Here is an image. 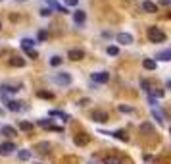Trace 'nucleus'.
Returning <instances> with one entry per match:
<instances>
[{
  "label": "nucleus",
  "instance_id": "1",
  "mask_svg": "<svg viewBox=\"0 0 171 164\" xmlns=\"http://www.w3.org/2000/svg\"><path fill=\"white\" fill-rule=\"evenodd\" d=\"M148 39H150V42H164L165 41V33L159 29V27H148Z\"/></svg>",
  "mask_w": 171,
  "mask_h": 164
},
{
  "label": "nucleus",
  "instance_id": "2",
  "mask_svg": "<svg viewBox=\"0 0 171 164\" xmlns=\"http://www.w3.org/2000/svg\"><path fill=\"white\" fill-rule=\"evenodd\" d=\"M52 79H54V83H58V85H69L71 83V75L65 73V72H60V73H56Z\"/></svg>",
  "mask_w": 171,
  "mask_h": 164
},
{
  "label": "nucleus",
  "instance_id": "3",
  "mask_svg": "<svg viewBox=\"0 0 171 164\" xmlns=\"http://www.w3.org/2000/svg\"><path fill=\"white\" fill-rule=\"evenodd\" d=\"M90 79H93L94 83H108L110 81V73L108 72H94L93 75H90Z\"/></svg>",
  "mask_w": 171,
  "mask_h": 164
},
{
  "label": "nucleus",
  "instance_id": "4",
  "mask_svg": "<svg viewBox=\"0 0 171 164\" xmlns=\"http://www.w3.org/2000/svg\"><path fill=\"white\" fill-rule=\"evenodd\" d=\"M14 151H16V145L12 143V141H6V143H0V155H2V157H8V155H12Z\"/></svg>",
  "mask_w": 171,
  "mask_h": 164
},
{
  "label": "nucleus",
  "instance_id": "5",
  "mask_svg": "<svg viewBox=\"0 0 171 164\" xmlns=\"http://www.w3.org/2000/svg\"><path fill=\"white\" fill-rule=\"evenodd\" d=\"M90 118H93L94 122H98V124H104V122H108V120H110L108 112H104V110H94Z\"/></svg>",
  "mask_w": 171,
  "mask_h": 164
},
{
  "label": "nucleus",
  "instance_id": "6",
  "mask_svg": "<svg viewBox=\"0 0 171 164\" xmlns=\"http://www.w3.org/2000/svg\"><path fill=\"white\" fill-rule=\"evenodd\" d=\"M116 41L119 42V45H131V42H133V35H131V33H117Z\"/></svg>",
  "mask_w": 171,
  "mask_h": 164
},
{
  "label": "nucleus",
  "instance_id": "7",
  "mask_svg": "<svg viewBox=\"0 0 171 164\" xmlns=\"http://www.w3.org/2000/svg\"><path fill=\"white\" fill-rule=\"evenodd\" d=\"M67 58L73 60V62H77V60L85 58V50H81V48H71L69 52H67Z\"/></svg>",
  "mask_w": 171,
  "mask_h": 164
},
{
  "label": "nucleus",
  "instance_id": "8",
  "mask_svg": "<svg viewBox=\"0 0 171 164\" xmlns=\"http://www.w3.org/2000/svg\"><path fill=\"white\" fill-rule=\"evenodd\" d=\"M44 2L48 4V8H50V10L54 8V10H58V12H62V14H69V12H67V8H65V6H62L58 0H44Z\"/></svg>",
  "mask_w": 171,
  "mask_h": 164
},
{
  "label": "nucleus",
  "instance_id": "9",
  "mask_svg": "<svg viewBox=\"0 0 171 164\" xmlns=\"http://www.w3.org/2000/svg\"><path fill=\"white\" fill-rule=\"evenodd\" d=\"M35 45H37V41H35V39H21V48H23L25 52L35 50Z\"/></svg>",
  "mask_w": 171,
  "mask_h": 164
},
{
  "label": "nucleus",
  "instance_id": "10",
  "mask_svg": "<svg viewBox=\"0 0 171 164\" xmlns=\"http://www.w3.org/2000/svg\"><path fill=\"white\" fill-rule=\"evenodd\" d=\"M142 10L148 12V14H154V12H158V6L154 2H150V0H144V2H142Z\"/></svg>",
  "mask_w": 171,
  "mask_h": 164
},
{
  "label": "nucleus",
  "instance_id": "11",
  "mask_svg": "<svg viewBox=\"0 0 171 164\" xmlns=\"http://www.w3.org/2000/svg\"><path fill=\"white\" fill-rule=\"evenodd\" d=\"M0 131H2V135H8V137H16L17 135V129L12 127V126H2Z\"/></svg>",
  "mask_w": 171,
  "mask_h": 164
},
{
  "label": "nucleus",
  "instance_id": "12",
  "mask_svg": "<svg viewBox=\"0 0 171 164\" xmlns=\"http://www.w3.org/2000/svg\"><path fill=\"white\" fill-rule=\"evenodd\" d=\"M6 108L12 110V112H19L23 106H21V102H17V101H6Z\"/></svg>",
  "mask_w": 171,
  "mask_h": 164
},
{
  "label": "nucleus",
  "instance_id": "13",
  "mask_svg": "<svg viewBox=\"0 0 171 164\" xmlns=\"http://www.w3.org/2000/svg\"><path fill=\"white\" fill-rule=\"evenodd\" d=\"M39 124H40L42 127H48V129H52V131H64V127H56V126L52 124V120H39Z\"/></svg>",
  "mask_w": 171,
  "mask_h": 164
},
{
  "label": "nucleus",
  "instance_id": "14",
  "mask_svg": "<svg viewBox=\"0 0 171 164\" xmlns=\"http://www.w3.org/2000/svg\"><path fill=\"white\" fill-rule=\"evenodd\" d=\"M19 89L17 87H12V85H0V95L2 97H6L8 93H17Z\"/></svg>",
  "mask_w": 171,
  "mask_h": 164
},
{
  "label": "nucleus",
  "instance_id": "15",
  "mask_svg": "<svg viewBox=\"0 0 171 164\" xmlns=\"http://www.w3.org/2000/svg\"><path fill=\"white\" fill-rule=\"evenodd\" d=\"M140 133H144V135H154L156 129H154V126H150V124H140Z\"/></svg>",
  "mask_w": 171,
  "mask_h": 164
},
{
  "label": "nucleus",
  "instance_id": "16",
  "mask_svg": "<svg viewBox=\"0 0 171 164\" xmlns=\"http://www.w3.org/2000/svg\"><path fill=\"white\" fill-rule=\"evenodd\" d=\"M142 66H144V70H156L158 68V62L152 60V58H144L142 60Z\"/></svg>",
  "mask_w": 171,
  "mask_h": 164
},
{
  "label": "nucleus",
  "instance_id": "17",
  "mask_svg": "<svg viewBox=\"0 0 171 164\" xmlns=\"http://www.w3.org/2000/svg\"><path fill=\"white\" fill-rule=\"evenodd\" d=\"M90 141V137L88 135H85V133H81V135H77L75 137V145H79V147H85L87 143Z\"/></svg>",
  "mask_w": 171,
  "mask_h": 164
},
{
  "label": "nucleus",
  "instance_id": "18",
  "mask_svg": "<svg viewBox=\"0 0 171 164\" xmlns=\"http://www.w3.org/2000/svg\"><path fill=\"white\" fill-rule=\"evenodd\" d=\"M104 164H125V160H123V157H106Z\"/></svg>",
  "mask_w": 171,
  "mask_h": 164
},
{
  "label": "nucleus",
  "instance_id": "19",
  "mask_svg": "<svg viewBox=\"0 0 171 164\" xmlns=\"http://www.w3.org/2000/svg\"><path fill=\"white\" fill-rule=\"evenodd\" d=\"M85 17H87V16H85V12H83V10H77V12L73 14V21H75L77 25H81L83 21H85Z\"/></svg>",
  "mask_w": 171,
  "mask_h": 164
},
{
  "label": "nucleus",
  "instance_id": "20",
  "mask_svg": "<svg viewBox=\"0 0 171 164\" xmlns=\"http://www.w3.org/2000/svg\"><path fill=\"white\" fill-rule=\"evenodd\" d=\"M17 158H19L21 162L29 160V158H31V151H27V149H21V151H17Z\"/></svg>",
  "mask_w": 171,
  "mask_h": 164
},
{
  "label": "nucleus",
  "instance_id": "21",
  "mask_svg": "<svg viewBox=\"0 0 171 164\" xmlns=\"http://www.w3.org/2000/svg\"><path fill=\"white\" fill-rule=\"evenodd\" d=\"M10 66H17V68H23L25 66V60L19 58V56H12L10 58Z\"/></svg>",
  "mask_w": 171,
  "mask_h": 164
},
{
  "label": "nucleus",
  "instance_id": "22",
  "mask_svg": "<svg viewBox=\"0 0 171 164\" xmlns=\"http://www.w3.org/2000/svg\"><path fill=\"white\" fill-rule=\"evenodd\" d=\"M156 58H159L162 62H169V60H171V50H169V48H167V50H162Z\"/></svg>",
  "mask_w": 171,
  "mask_h": 164
},
{
  "label": "nucleus",
  "instance_id": "23",
  "mask_svg": "<svg viewBox=\"0 0 171 164\" xmlns=\"http://www.w3.org/2000/svg\"><path fill=\"white\" fill-rule=\"evenodd\" d=\"M152 116L158 120L159 124H164V122H165V116H164V112H162V110H158V108H154V110H152Z\"/></svg>",
  "mask_w": 171,
  "mask_h": 164
},
{
  "label": "nucleus",
  "instance_id": "24",
  "mask_svg": "<svg viewBox=\"0 0 171 164\" xmlns=\"http://www.w3.org/2000/svg\"><path fill=\"white\" fill-rule=\"evenodd\" d=\"M48 116H58V118H62L64 122H67V120H69V116H67L65 112H62V110H50L48 112Z\"/></svg>",
  "mask_w": 171,
  "mask_h": 164
},
{
  "label": "nucleus",
  "instance_id": "25",
  "mask_svg": "<svg viewBox=\"0 0 171 164\" xmlns=\"http://www.w3.org/2000/svg\"><path fill=\"white\" fill-rule=\"evenodd\" d=\"M165 93L162 89H150V98H162Z\"/></svg>",
  "mask_w": 171,
  "mask_h": 164
},
{
  "label": "nucleus",
  "instance_id": "26",
  "mask_svg": "<svg viewBox=\"0 0 171 164\" xmlns=\"http://www.w3.org/2000/svg\"><path fill=\"white\" fill-rule=\"evenodd\" d=\"M108 135L117 137L119 141H127V133H125V131H113V133H108Z\"/></svg>",
  "mask_w": 171,
  "mask_h": 164
},
{
  "label": "nucleus",
  "instance_id": "27",
  "mask_svg": "<svg viewBox=\"0 0 171 164\" xmlns=\"http://www.w3.org/2000/svg\"><path fill=\"white\" fill-rule=\"evenodd\" d=\"M62 62H64V58H62V56H52V58H50V66H54V68H58Z\"/></svg>",
  "mask_w": 171,
  "mask_h": 164
},
{
  "label": "nucleus",
  "instance_id": "28",
  "mask_svg": "<svg viewBox=\"0 0 171 164\" xmlns=\"http://www.w3.org/2000/svg\"><path fill=\"white\" fill-rule=\"evenodd\" d=\"M19 129L21 131H31L33 129V124L31 122H19Z\"/></svg>",
  "mask_w": 171,
  "mask_h": 164
},
{
  "label": "nucleus",
  "instance_id": "29",
  "mask_svg": "<svg viewBox=\"0 0 171 164\" xmlns=\"http://www.w3.org/2000/svg\"><path fill=\"white\" fill-rule=\"evenodd\" d=\"M140 87H142V91L150 93V81H148V79H140Z\"/></svg>",
  "mask_w": 171,
  "mask_h": 164
},
{
  "label": "nucleus",
  "instance_id": "30",
  "mask_svg": "<svg viewBox=\"0 0 171 164\" xmlns=\"http://www.w3.org/2000/svg\"><path fill=\"white\" fill-rule=\"evenodd\" d=\"M117 110H119V112H127V114H129V112H133V108H131V106H127V104H119V106H117Z\"/></svg>",
  "mask_w": 171,
  "mask_h": 164
},
{
  "label": "nucleus",
  "instance_id": "31",
  "mask_svg": "<svg viewBox=\"0 0 171 164\" xmlns=\"http://www.w3.org/2000/svg\"><path fill=\"white\" fill-rule=\"evenodd\" d=\"M108 54H110V56H117V54H119V48H117V47H108Z\"/></svg>",
  "mask_w": 171,
  "mask_h": 164
},
{
  "label": "nucleus",
  "instance_id": "32",
  "mask_svg": "<svg viewBox=\"0 0 171 164\" xmlns=\"http://www.w3.org/2000/svg\"><path fill=\"white\" fill-rule=\"evenodd\" d=\"M37 95H39L40 98H52V97H54V95H52V93H48V91H39Z\"/></svg>",
  "mask_w": 171,
  "mask_h": 164
},
{
  "label": "nucleus",
  "instance_id": "33",
  "mask_svg": "<svg viewBox=\"0 0 171 164\" xmlns=\"http://www.w3.org/2000/svg\"><path fill=\"white\" fill-rule=\"evenodd\" d=\"M50 14H52V10H50V8H42V10H40V16H42V17H48Z\"/></svg>",
  "mask_w": 171,
  "mask_h": 164
},
{
  "label": "nucleus",
  "instance_id": "34",
  "mask_svg": "<svg viewBox=\"0 0 171 164\" xmlns=\"http://www.w3.org/2000/svg\"><path fill=\"white\" fill-rule=\"evenodd\" d=\"M37 39H39V41H46V31L40 29V31H39V35H37Z\"/></svg>",
  "mask_w": 171,
  "mask_h": 164
},
{
  "label": "nucleus",
  "instance_id": "35",
  "mask_svg": "<svg viewBox=\"0 0 171 164\" xmlns=\"http://www.w3.org/2000/svg\"><path fill=\"white\" fill-rule=\"evenodd\" d=\"M39 149H42L40 152H46V151L50 149V145H48V143H40V145H39Z\"/></svg>",
  "mask_w": 171,
  "mask_h": 164
},
{
  "label": "nucleus",
  "instance_id": "36",
  "mask_svg": "<svg viewBox=\"0 0 171 164\" xmlns=\"http://www.w3.org/2000/svg\"><path fill=\"white\" fill-rule=\"evenodd\" d=\"M79 0H65V6H77Z\"/></svg>",
  "mask_w": 171,
  "mask_h": 164
},
{
  "label": "nucleus",
  "instance_id": "37",
  "mask_svg": "<svg viewBox=\"0 0 171 164\" xmlns=\"http://www.w3.org/2000/svg\"><path fill=\"white\" fill-rule=\"evenodd\" d=\"M90 101H88V98H81V101H79V104H81V106H87Z\"/></svg>",
  "mask_w": 171,
  "mask_h": 164
},
{
  "label": "nucleus",
  "instance_id": "38",
  "mask_svg": "<svg viewBox=\"0 0 171 164\" xmlns=\"http://www.w3.org/2000/svg\"><path fill=\"white\" fill-rule=\"evenodd\" d=\"M27 56H31V58H37V50H29V52H27Z\"/></svg>",
  "mask_w": 171,
  "mask_h": 164
},
{
  "label": "nucleus",
  "instance_id": "39",
  "mask_svg": "<svg viewBox=\"0 0 171 164\" xmlns=\"http://www.w3.org/2000/svg\"><path fill=\"white\" fill-rule=\"evenodd\" d=\"M171 2V0H162V4H169Z\"/></svg>",
  "mask_w": 171,
  "mask_h": 164
},
{
  "label": "nucleus",
  "instance_id": "40",
  "mask_svg": "<svg viewBox=\"0 0 171 164\" xmlns=\"http://www.w3.org/2000/svg\"><path fill=\"white\" fill-rule=\"evenodd\" d=\"M0 29H2V21H0Z\"/></svg>",
  "mask_w": 171,
  "mask_h": 164
}]
</instances>
